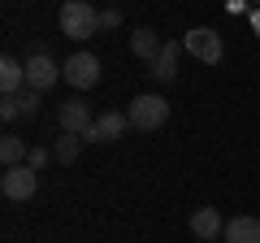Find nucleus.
Returning a JSON list of instances; mask_svg holds the SVG:
<instances>
[{"mask_svg": "<svg viewBox=\"0 0 260 243\" xmlns=\"http://www.w3.org/2000/svg\"><path fill=\"white\" fill-rule=\"evenodd\" d=\"M182 48L195 56V61H204V66H217V61L225 56V39L217 35L213 26H191L182 35Z\"/></svg>", "mask_w": 260, "mask_h": 243, "instance_id": "7ed1b4c3", "label": "nucleus"}, {"mask_svg": "<svg viewBox=\"0 0 260 243\" xmlns=\"http://www.w3.org/2000/svg\"><path fill=\"white\" fill-rule=\"evenodd\" d=\"M0 117H5V122L22 117V96H5V100H0Z\"/></svg>", "mask_w": 260, "mask_h": 243, "instance_id": "dca6fc26", "label": "nucleus"}, {"mask_svg": "<svg viewBox=\"0 0 260 243\" xmlns=\"http://www.w3.org/2000/svg\"><path fill=\"white\" fill-rule=\"evenodd\" d=\"M256 26H260V9H256Z\"/></svg>", "mask_w": 260, "mask_h": 243, "instance_id": "aec40b11", "label": "nucleus"}, {"mask_svg": "<svg viewBox=\"0 0 260 243\" xmlns=\"http://www.w3.org/2000/svg\"><path fill=\"white\" fill-rule=\"evenodd\" d=\"M78 148H83V139H78V135H65V131H61V139H56V148H52V157L61 161V165H70V161L78 157Z\"/></svg>", "mask_w": 260, "mask_h": 243, "instance_id": "2eb2a0df", "label": "nucleus"}, {"mask_svg": "<svg viewBox=\"0 0 260 243\" xmlns=\"http://www.w3.org/2000/svg\"><path fill=\"white\" fill-rule=\"evenodd\" d=\"M178 52H182V44H160V52L148 61V74L156 78V83H169V78L178 74Z\"/></svg>", "mask_w": 260, "mask_h": 243, "instance_id": "9d476101", "label": "nucleus"}, {"mask_svg": "<svg viewBox=\"0 0 260 243\" xmlns=\"http://www.w3.org/2000/svg\"><path fill=\"white\" fill-rule=\"evenodd\" d=\"M225 230V222H221V213L217 208H195L191 213V234L200 243H217V234Z\"/></svg>", "mask_w": 260, "mask_h": 243, "instance_id": "1a4fd4ad", "label": "nucleus"}, {"mask_svg": "<svg viewBox=\"0 0 260 243\" xmlns=\"http://www.w3.org/2000/svg\"><path fill=\"white\" fill-rule=\"evenodd\" d=\"M121 26V9H104L100 13V31H117Z\"/></svg>", "mask_w": 260, "mask_h": 243, "instance_id": "a211bd4d", "label": "nucleus"}, {"mask_svg": "<svg viewBox=\"0 0 260 243\" xmlns=\"http://www.w3.org/2000/svg\"><path fill=\"white\" fill-rule=\"evenodd\" d=\"M256 5H260V0H256Z\"/></svg>", "mask_w": 260, "mask_h": 243, "instance_id": "412c9836", "label": "nucleus"}, {"mask_svg": "<svg viewBox=\"0 0 260 243\" xmlns=\"http://www.w3.org/2000/svg\"><path fill=\"white\" fill-rule=\"evenodd\" d=\"M48 157H52V152H48V148H30L26 165H30V169H44V165H48Z\"/></svg>", "mask_w": 260, "mask_h": 243, "instance_id": "6ab92c4d", "label": "nucleus"}, {"mask_svg": "<svg viewBox=\"0 0 260 243\" xmlns=\"http://www.w3.org/2000/svg\"><path fill=\"white\" fill-rule=\"evenodd\" d=\"M130 52L139 56V61H152V56L160 52V35L148 31V26H135V31H130Z\"/></svg>", "mask_w": 260, "mask_h": 243, "instance_id": "ddd939ff", "label": "nucleus"}, {"mask_svg": "<svg viewBox=\"0 0 260 243\" xmlns=\"http://www.w3.org/2000/svg\"><path fill=\"white\" fill-rule=\"evenodd\" d=\"M91 109H87V100H78V96H70V100H61V113H56V126H61L65 135H78L83 139V131L91 126Z\"/></svg>", "mask_w": 260, "mask_h": 243, "instance_id": "6e6552de", "label": "nucleus"}, {"mask_svg": "<svg viewBox=\"0 0 260 243\" xmlns=\"http://www.w3.org/2000/svg\"><path fill=\"white\" fill-rule=\"evenodd\" d=\"M61 78H65V66H56L48 52H35V56L26 61V87H30V92L44 96L48 87H56Z\"/></svg>", "mask_w": 260, "mask_h": 243, "instance_id": "39448f33", "label": "nucleus"}, {"mask_svg": "<svg viewBox=\"0 0 260 243\" xmlns=\"http://www.w3.org/2000/svg\"><path fill=\"white\" fill-rule=\"evenodd\" d=\"M22 83H26V66H22L18 56H5V61H0V92H5V96H18Z\"/></svg>", "mask_w": 260, "mask_h": 243, "instance_id": "f8f14e48", "label": "nucleus"}, {"mask_svg": "<svg viewBox=\"0 0 260 243\" xmlns=\"http://www.w3.org/2000/svg\"><path fill=\"white\" fill-rule=\"evenodd\" d=\"M18 96H22V113L35 117V113H39V92H30V87H26V92H18Z\"/></svg>", "mask_w": 260, "mask_h": 243, "instance_id": "f3484780", "label": "nucleus"}, {"mask_svg": "<svg viewBox=\"0 0 260 243\" xmlns=\"http://www.w3.org/2000/svg\"><path fill=\"white\" fill-rule=\"evenodd\" d=\"M22 157H30L26 143H22L18 135H5V139H0V161H5V169H9V165H22Z\"/></svg>", "mask_w": 260, "mask_h": 243, "instance_id": "4468645a", "label": "nucleus"}, {"mask_svg": "<svg viewBox=\"0 0 260 243\" xmlns=\"http://www.w3.org/2000/svg\"><path fill=\"white\" fill-rule=\"evenodd\" d=\"M100 31V13L87 0H65L61 5V35L65 39H91Z\"/></svg>", "mask_w": 260, "mask_h": 243, "instance_id": "f257e3e1", "label": "nucleus"}, {"mask_svg": "<svg viewBox=\"0 0 260 243\" xmlns=\"http://www.w3.org/2000/svg\"><path fill=\"white\" fill-rule=\"evenodd\" d=\"M126 131H130L126 113H100V117L83 131V143H113V139H121Z\"/></svg>", "mask_w": 260, "mask_h": 243, "instance_id": "0eeeda50", "label": "nucleus"}, {"mask_svg": "<svg viewBox=\"0 0 260 243\" xmlns=\"http://www.w3.org/2000/svg\"><path fill=\"white\" fill-rule=\"evenodd\" d=\"M130 131H160V126H165L169 122V104H165V96H135V100H130Z\"/></svg>", "mask_w": 260, "mask_h": 243, "instance_id": "f03ea898", "label": "nucleus"}, {"mask_svg": "<svg viewBox=\"0 0 260 243\" xmlns=\"http://www.w3.org/2000/svg\"><path fill=\"white\" fill-rule=\"evenodd\" d=\"M225 243H260V222L256 217H230L221 230Z\"/></svg>", "mask_w": 260, "mask_h": 243, "instance_id": "9b49d317", "label": "nucleus"}, {"mask_svg": "<svg viewBox=\"0 0 260 243\" xmlns=\"http://www.w3.org/2000/svg\"><path fill=\"white\" fill-rule=\"evenodd\" d=\"M65 83L74 87V92H87V87L100 83V61H95V52H74L70 61H65Z\"/></svg>", "mask_w": 260, "mask_h": 243, "instance_id": "423d86ee", "label": "nucleus"}, {"mask_svg": "<svg viewBox=\"0 0 260 243\" xmlns=\"http://www.w3.org/2000/svg\"><path fill=\"white\" fill-rule=\"evenodd\" d=\"M0 191H5V200H30L39 191V169L30 165H9L5 174H0Z\"/></svg>", "mask_w": 260, "mask_h": 243, "instance_id": "20e7f679", "label": "nucleus"}]
</instances>
